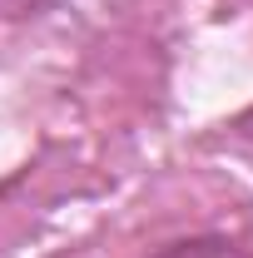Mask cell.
Instances as JSON below:
<instances>
[{
    "instance_id": "1",
    "label": "cell",
    "mask_w": 253,
    "mask_h": 258,
    "mask_svg": "<svg viewBox=\"0 0 253 258\" xmlns=\"http://www.w3.org/2000/svg\"><path fill=\"white\" fill-rule=\"evenodd\" d=\"M154 258H253V248L238 243V238H228V233H199V238H184V243L159 248Z\"/></svg>"
},
{
    "instance_id": "2",
    "label": "cell",
    "mask_w": 253,
    "mask_h": 258,
    "mask_svg": "<svg viewBox=\"0 0 253 258\" xmlns=\"http://www.w3.org/2000/svg\"><path fill=\"white\" fill-rule=\"evenodd\" d=\"M55 0H0V20H25V15H40Z\"/></svg>"
}]
</instances>
